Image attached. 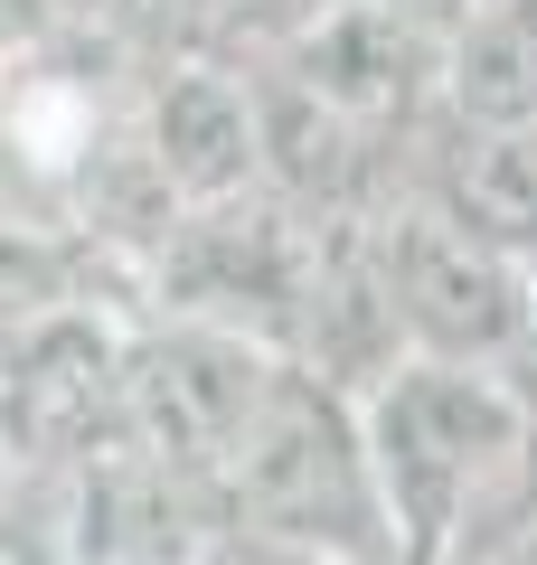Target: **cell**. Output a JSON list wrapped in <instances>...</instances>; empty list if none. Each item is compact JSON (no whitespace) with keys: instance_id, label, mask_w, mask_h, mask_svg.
I'll list each match as a JSON object with an SVG mask.
<instances>
[{"instance_id":"cell-1","label":"cell","mask_w":537,"mask_h":565,"mask_svg":"<svg viewBox=\"0 0 537 565\" xmlns=\"http://www.w3.org/2000/svg\"><path fill=\"white\" fill-rule=\"evenodd\" d=\"M358 452L406 565H472L537 471V405L491 367L406 359L358 396Z\"/></svg>"},{"instance_id":"cell-2","label":"cell","mask_w":537,"mask_h":565,"mask_svg":"<svg viewBox=\"0 0 537 565\" xmlns=\"http://www.w3.org/2000/svg\"><path fill=\"white\" fill-rule=\"evenodd\" d=\"M208 509L236 546H274V556H302V565L397 556L368 452H358V405L330 396L320 377H302V367H274L255 424L208 481Z\"/></svg>"},{"instance_id":"cell-3","label":"cell","mask_w":537,"mask_h":565,"mask_svg":"<svg viewBox=\"0 0 537 565\" xmlns=\"http://www.w3.org/2000/svg\"><path fill=\"white\" fill-rule=\"evenodd\" d=\"M378 245V282L397 311L406 359L434 367H491L509 377L537 321V274H518L509 255H491L481 236H462L453 217H434L424 199H397L387 217H368Z\"/></svg>"},{"instance_id":"cell-4","label":"cell","mask_w":537,"mask_h":565,"mask_svg":"<svg viewBox=\"0 0 537 565\" xmlns=\"http://www.w3.org/2000/svg\"><path fill=\"white\" fill-rule=\"evenodd\" d=\"M274 349L236 340V330L199 321H133L123 340V434L141 462H160L170 481L208 490L236 452V434L255 424L264 386H274Z\"/></svg>"},{"instance_id":"cell-5","label":"cell","mask_w":537,"mask_h":565,"mask_svg":"<svg viewBox=\"0 0 537 565\" xmlns=\"http://www.w3.org/2000/svg\"><path fill=\"white\" fill-rule=\"evenodd\" d=\"M255 66H274L293 95H312L320 114H339L349 132L387 141L415 161L434 132V76H443V39L415 29L397 0H320L283 47H264Z\"/></svg>"},{"instance_id":"cell-6","label":"cell","mask_w":537,"mask_h":565,"mask_svg":"<svg viewBox=\"0 0 537 565\" xmlns=\"http://www.w3.org/2000/svg\"><path fill=\"white\" fill-rule=\"evenodd\" d=\"M123 340H133V311H114L95 292V302L57 311L0 367V462H10V481H66L123 434Z\"/></svg>"},{"instance_id":"cell-7","label":"cell","mask_w":537,"mask_h":565,"mask_svg":"<svg viewBox=\"0 0 537 565\" xmlns=\"http://www.w3.org/2000/svg\"><path fill=\"white\" fill-rule=\"evenodd\" d=\"M133 141L151 180L170 189V207H227L255 199V66L245 57H189L141 76Z\"/></svg>"},{"instance_id":"cell-8","label":"cell","mask_w":537,"mask_h":565,"mask_svg":"<svg viewBox=\"0 0 537 565\" xmlns=\"http://www.w3.org/2000/svg\"><path fill=\"white\" fill-rule=\"evenodd\" d=\"M406 199H424L462 236H481L518 274H537V132H453V122H434Z\"/></svg>"},{"instance_id":"cell-9","label":"cell","mask_w":537,"mask_h":565,"mask_svg":"<svg viewBox=\"0 0 537 565\" xmlns=\"http://www.w3.org/2000/svg\"><path fill=\"white\" fill-rule=\"evenodd\" d=\"M76 302H95V274L76 245L39 236V226H0V367Z\"/></svg>"},{"instance_id":"cell-10","label":"cell","mask_w":537,"mask_h":565,"mask_svg":"<svg viewBox=\"0 0 537 565\" xmlns=\"http://www.w3.org/2000/svg\"><path fill=\"white\" fill-rule=\"evenodd\" d=\"M76 39H95L104 57H123L133 76H160V66H189V57H218L208 0H76Z\"/></svg>"},{"instance_id":"cell-11","label":"cell","mask_w":537,"mask_h":565,"mask_svg":"<svg viewBox=\"0 0 537 565\" xmlns=\"http://www.w3.org/2000/svg\"><path fill=\"white\" fill-rule=\"evenodd\" d=\"M320 0H208V29H218V57H264L283 47Z\"/></svg>"},{"instance_id":"cell-12","label":"cell","mask_w":537,"mask_h":565,"mask_svg":"<svg viewBox=\"0 0 537 565\" xmlns=\"http://www.w3.org/2000/svg\"><path fill=\"white\" fill-rule=\"evenodd\" d=\"M57 39H76V0H0V66L48 57Z\"/></svg>"},{"instance_id":"cell-13","label":"cell","mask_w":537,"mask_h":565,"mask_svg":"<svg viewBox=\"0 0 537 565\" xmlns=\"http://www.w3.org/2000/svg\"><path fill=\"white\" fill-rule=\"evenodd\" d=\"M349 565H406V556H349Z\"/></svg>"},{"instance_id":"cell-14","label":"cell","mask_w":537,"mask_h":565,"mask_svg":"<svg viewBox=\"0 0 537 565\" xmlns=\"http://www.w3.org/2000/svg\"><path fill=\"white\" fill-rule=\"evenodd\" d=\"M0 500H10V462H0Z\"/></svg>"}]
</instances>
